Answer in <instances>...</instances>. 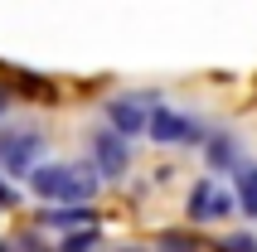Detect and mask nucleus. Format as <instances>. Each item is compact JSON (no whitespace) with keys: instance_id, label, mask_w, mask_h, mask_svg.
<instances>
[{"instance_id":"obj_5","label":"nucleus","mask_w":257,"mask_h":252,"mask_svg":"<svg viewBox=\"0 0 257 252\" xmlns=\"http://www.w3.org/2000/svg\"><path fill=\"white\" fill-rule=\"evenodd\" d=\"M92 146H97V160H92V170H97L102 180H121V175L131 170V146H126L121 136H112L107 126L92 136Z\"/></svg>"},{"instance_id":"obj_3","label":"nucleus","mask_w":257,"mask_h":252,"mask_svg":"<svg viewBox=\"0 0 257 252\" xmlns=\"http://www.w3.org/2000/svg\"><path fill=\"white\" fill-rule=\"evenodd\" d=\"M189 218H194V223H214V218H228L233 213V194L228 189H218L214 180H199L194 184V189H189Z\"/></svg>"},{"instance_id":"obj_9","label":"nucleus","mask_w":257,"mask_h":252,"mask_svg":"<svg viewBox=\"0 0 257 252\" xmlns=\"http://www.w3.org/2000/svg\"><path fill=\"white\" fill-rule=\"evenodd\" d=\"M44 223L49 228H97V213L92 209H49Z\"/></svg>"},{"instance_id":"obj_15","label":"nucleus","mask_w":257,"mask_h":252,"mask_svg":"<svg viewBox=\"0 0 257 252\" xmlns=\"http://www.w3.org/2000/svg\"><path fill=\"white\" fill-rule=\"evenodd\" d=\"M5 107H10V92H5V87H0V116H5Z\"/></svg>"},{"instance_id":"obj_7","label":"nucleus","mask_w":257,"mask_h":252,"mask_svg":"<svg viewBox=\"0 0 257 252\" xmlns=\"http://www.w3.org/2000/svg\"><path fill=\"white\" fill-rule=\"evenodd\" d=\"M233 204L247 218H257V160H238L233 165Z\"/></svg>"},{"instance_id":"obj_2","label":"nucleus","mask_w":257,"mask_h":252,"mask_svg":"<svg viewBox=\"0 0 257 252\" xmlns=\"http://www.w3.org/2000/svg\"><path fill=\"white\" fill-rule=\"evenodd\" d=\"M146 136L160 141V146H199L209 131H204L199 116L175 112V107H156V112H151V121H146Z\"/></svg>"},{"instance_id":"obj_14","label":"nucleus","mask_w":257,"mask_h":252,"mask_svg":"<svg viewBox=\"0 0 257 252\" xmlns=\"http://www.w3.org/2000/svg\"><path fill=\"white\" fill-rule=\"evenodd\" d=\"M15 204H20V194L10 189V180H0V209H15Z\"/></svg>"},{"instance_id":"obj_1","label":"nucleus","mask_w":257,"mask_h":252,"mask_svg":"<svg viewBox=\"0 0 257 252\" xmlns=\"http://www.w3.org/2000/svg\"><path fill=\"white\" fill-rule=\"evenodd\" d=\"M44 155V131L39 126H5L0 131V170L5 175H25L34 170V160Z\"/></svg>"},{"instance_id":"obj_6","label":"nucleus","mask_w":257,"mask_h":252,"mask_svg":"<svg viewBox=\"0 0 257 252\" xmlns=\"http://www.w3.org/2000/svg\"><path fill=\"white\" fill-rule=\"evenodd\" d=\"M97 184H102V175L92 170V160H68V165H63V189H58V204H78V209H83L87 199L97 194Z\"/></svg>"},{"instance_id":"obj_17","label":"nucleus","mask_w":257,"mask_h":252,"mask_svg":"<svg viewBox=\"0 0 257 252\" xmlns=\"http://www.w3.org/2000/svg\"><path fill=\"white\" fill-rule=\"evenodd\" d=\"M0 252H15V247H10V242H5V238H0Z\"/></svg>"},{"instance_id":"obj_12","label":"nucleus","mask_w":257,"mask_h":252,"mask_svg":"<svg viewBox=\"0 0 257 252\" xmlns=\"http://www.w3.org/2000/svg\"><path fill=\"white\" fill-rule=\"evenodd\" d=\"M218 252H257V233H233L218 242Z\"/></svg>"},{"instance_id":"obj_16","label":"nucleus","mask_w":257,"mask_h":252,"mask_svg":"<svg viewBox=\"0 0 257 252\" xmlns=\"http://www.w3.org/2000/svg\"><path fill=\"white\" fill-rule=\"evenodd\" d=\"M112 252H146V247H112Z\"/></svg>"},{"instance_id":"obj_4","label":"nucleus","mask_w":257,"mask_h":252,"mask_svg":"<svg viewBox=\"0 0 257 252\" xmlns=\"http://www.w3.org/2000/svg\"><path fill=\"white\" fill-rule=\"evenodd\" d=\"M146 121H151V112H146V97H112L107 102V131L121 141L141 136Z\"/></svg>"},{"instance_id":"obj_10","label":"nucleus","mask_w":257,"mask_h":252,"mask_svg":"<svg viewBox=\"0 0 257 252\" xmlns=\"http://www.w3.org/2000/svg\"><path fill=\"white\" fill-rule=\"evenodd\" d=\"M97 242H102V233H97V228H87V233H73V238H63V247H58V252H92Z\"/></svg>"},{"instance_id":"obj_13","label":"nucleus","mask_w":257,"mask_h":252,"mask_svg":"<svg viewBox=\"0 0 257 252\" xmlns=\"http://www.w3.org/2000/svg\"><path fill=\"white\" fill-rule=\"evenodd\" d=\"M10 247H15V252H44V242H39V233H20Z\"/></svg>"},{"instance_id":"obj_8","label":"nucleus","mask_w":257,"mask_h":252,"mask_svg":"<svg viewBox=\"0 0 257 252\" xmlns=\"http://www.w3.org/2000/svg\"><path fill=\"white\" fill-rule=\"evenodd\" d=\"M204 160H209V170H228V175H233V165H238L243 155H238V146H233L228 131H214V136H209V151H204Z\"/></svg>"},{"instance_id":"obj_11","label":"nucleus","mask_w":257,"mask_h":252,"mask_svg":"<svg viewBox=\"0 0 257 252\" xmlns=\"http://www.w3.org/2000/svg\"><path fill=\"white\" fill-rule=\"evenodd\" d=\"M160 252H199V238H189V233H160Z\"/></svg>"}]
</instances>
